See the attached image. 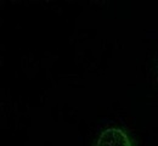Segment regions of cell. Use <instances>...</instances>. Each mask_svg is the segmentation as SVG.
<instances>
[{"label": "cell", "mask_w": 158, "mask_h": 146, "mask_svg": "<svg viewBox=\"0 0 158 146\" xmlns=\"http://www.w3.org/2000/svg\"><path fill=\"white\" fill-rule=\"evenodd\" d=\"M95 146H133V143L123 129L110 127L99 135Z\"/></svg>", "instance_id": "6da1fadb"}]
</instances>
